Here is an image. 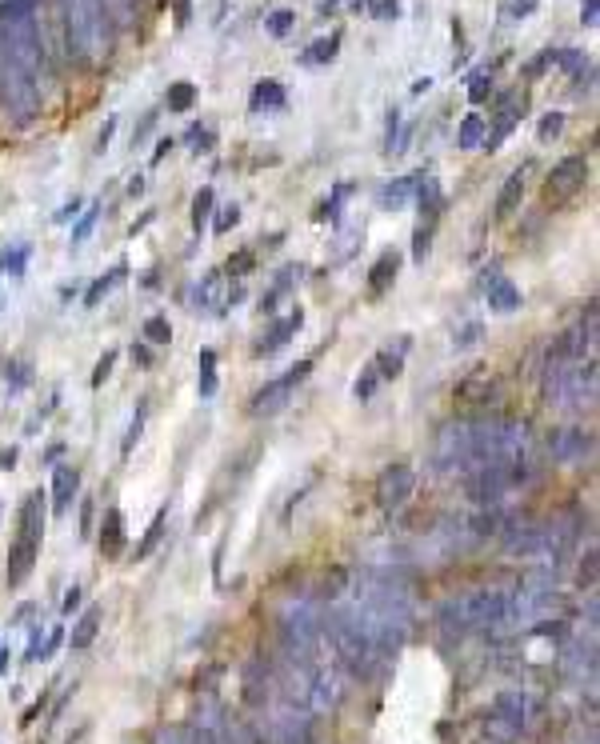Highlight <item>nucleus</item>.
Returning a JSON list of instances; mask_svg holds the SVG:
<instances>
[{"label": "nucleus", "instance_id": "nucleus-31", "mask_svg": "<svg viewBox=\"0 0 600 744\" xmlns=\"http://www.w3.org/2000/svg\"><path fill=\"white\" fill-rule=\"evenodd\" d=\"M264 24H268V32H272V36H288V28H292V12H284V8H280V12H272Z\"/></svg>", "mask_w": 600, "mask_h": 744}, {"label": "nucleus", "instance_id": "nucleus-25", "mask_svg": "<svg viewBox=\"0 0 600 744\" xmlns=\"http://www.w3.org/2000/svg\"><path fill=\"white\" fill-rule=\"evenodd\" d=\"M208 212H212V188H200L196 200H192V228L196 232L208 224Z\"/></svg>", "mask_w": 600, "mask_h": 744}, {"label": "nucleus", "instance_id": "nucleus-19", "mask_svg": "<svg viewBox=\"0 0 600 744\" xmlns=\"http://www.w3.org/2000/svg\"><path fill=\"white\" fill-rule=\"evenodd\" d=\"M96 628H100V608H88V612L76 620V628H72L68 644H72V648H88V644L96 640Z\"/></svg>", "mask_w": 600, "mask_h": 744}, {"label": "nucleus", "instance_id": "nucleus-12", "mask_svg": "<svg viewBox=\"0 0 600 744\" xmlns=\"http://www.w3.org/2000/svg\"><path fill=\"white\" fill-rule=\"evenodd\" d=\"M120 548H124V520H120V508H108L104 524H100V552L116 556Z\"/></svg>", "mask_w": 600, "mask_h": 744}, {"label": "nucleus", "instance_id": "nucleus-39", "mask_svg": "<svg viewBox=\"0 0 600 744\" xmlns=\"http://www.w3.org/2000/svg\"><path fill=\"white\" fill-rule=\"evenodd\" d=\"M192 140H196V152H208L212 148V132H192Z\"/></svg>", "mask_w": 600, "mask_h": 744}, {"label": "nucleus", "instance_id": "nucleus-18", "mask_svg": "<svg viewBox=\"0 0 600 744\" xmlns=\"http://www.w3.org/2000/svg\"><path fill=\"white\" fill-rule=\"evenodd\" d=\"M396 268H400L396 252H384V256L372 264V272H368V276H372V280H368V288H372V292H384V288L396 280Z\"/></svg>", "mask_w": 600, "mask_h": 744}, {"label": "nucleus", "instance_id": "nucleus-30", "mask_svg": "<svg viewBox=\"0 0 600 744\" xmlns=\"http://www.w3.org/2000/svg\"><path fill=\"white\" fill-rule=\"evenodd\" d=\"M144 404H148V400H140V408H136V416H132V424H128V436H124V452H132V444L140 440V428H144V412H148Z\"/></svg>", "mask_w": 600, "mask_h": 744}, {"label": "nucleus", "instance_id": "nucleus-11", "mask_svg": "<svg viewBox=\"0 0 600 744\" xmlns=\"http://www.w3.org/2000/svg\"><path fill=\"white\" fill-rule=\"evenodd\" d=\"M488 308L492 312H516L520 308V288L504 276H492L488 280Z\"/></svg>", "mask_w": 600, "mask_h": 744}, {"label": "nucleus", "instance_id": "nucleus-29", "mask_svg": "<svg viewBox=\"0 0 600 744\" xmlns=\"http://www.w3.org/2000/svg\"><path fill=\"white\" fill-rule=\"evenodd\" d=\"M24 260H28V248L20 244V248H12V252H4V260H0V268H4L8 276H20V272H24Z\"/></svg>", "mask_w": 600, "mask_h": 744}, {"label": "nucleus", "instance_id": "nucleus-42", "mask_svg": "<svg viewBox=\"0 0 600 744\" xmlns=\"http://www.w3.org/2000/svg\"><path fill=\"white\" fill-rule=\"evenodd\" d=\"M12 464H16V448H4V452H0V468H4V472H8V468H12Z\"/></svg>", "mask_w": 600, "mask_h": 744}, {"label": "nucleus", "instance_id": "nucleus-27", "mask_svg": "<svg viewBox=\"0 0 600 744\" xmlns=\"http://www.w3.org/2000/svg\"><path fill=\"white\" fill-rule=\"evenodd\" d=\"M416 180H420V176H404V180H396V184H388V188L380 192V200L396 208V204H400V200H404V196H408V192L416 188Z\"/></svg>", "mask_w": 600, "mask_h": 744}, {"label": "nucleus", "instance_id": "nucleus-14", "mask_svg": "<svg viewBox=\"0 0 600 744\" xmlns=\"http://www.w3.org/2000/svg\"><path fill=\"white\" fill-rule=\"evenodd\" d=\"M404 352H408V336H400L396 352H392V348H380V352H376V360H372L376 376H380V380H396V376H400V368H404Z\"/></svg>", "mask_w": 600, "mask_h": 744}, {"label": "nucleus", "instance_id": "nucleus-20", "mask_svg": "<svg viewBox=\"0 0 600 744\" xmlns=\"http://www.w3.org/2000/svg\"><path fill=\"white\" fill-rule=\"evenodd\" d=\"M280 104H284L280 84H276V80H260V84H256V92H252V108L260 112V108H280Z\"/></svg>", "mask_w": 600, "mask_h": 744}, {"label": "nucleus", "instance_id": "nucleus-26", "mask_svg": "<svg viewBox=\"0 0 600 744\" xmlns=\"http://www.w3.org/2000/svg\"><path fill=\"white\" fill-rule=\"evenodd\" d=\"M144 340L168 344V340H172V324H168L164 316H148V320H144Z\"/></svg>", "mask_w": 600, "mask_h": 744}, {"label": "nucleus", "instance_id": "nucleus-7", "mask_svg": "<svg viewBox=\"0 0 600 744\" xmlns=\"http://www.w3.org/2000/svg\"><path fill=\"white\" fill-rule=\"evenodd\" d=\"M412 484H416V476H412L408 464H388V468L376 476V500H380L384 508H400V504L412 496Z\"/></svg>", "mask_w": 600, "mask_h": 744}, {"label": "nucleus", "instance_id": "nucleus-9", "mask_svg": "<svg viewBox=\"0 0 600 744\" xmlns=\"http://www.w3.org/2000/svg\"><path fill=\"white\" fill-rule=\"evenodd\" d=\"M300 324H304V312L300 308H292L284 320H276L264 336H260V344H256V356H272V352H280L296 332H300Z\"/></svg>", "mask_w": 600, "mask_h": 744}, {"label": "nucleus", "instance_id": "nucleus-43", "mask_svg": "<svg viewBox=\"0 0 600 744\" xmlns=\"http://www.w3.org/2000/svg\"><path fill=\"white\" fill-rule=\"evenodd\" d=\"M76 208H80V204H76V200H72V204H64V208H60V212H56V220H72V216H76Z\"/></svg>", "mask_w": 600, "mask_h": 744}, {"label": "nucleus", "instance_id": "nucleus-35", "mask_svg": "<svg viewBox=\"0 0 600 744\" xmlns=\"http://www.w3.org/2000/svg\"><path fill=\"white\" fill-rule=\"evenodd\" d=\"M252 264H256V256H252V252H236V256L228 260V276H244Z\"/></svg>", "mask_w": 600, "mask_h": 744}, {"label": "nucleus", "instance_id": "nucleus-45", "mask_svg": "<svg viewBox=\"0 0 600 744\" xmlns=\"http://www.w3.org/2000/svg\"><path fill=\"white\" fill-rule=\"evenodd\" d=\"M128 192L136 196V192H144V176H132V184H128Z\"/></svg>", "mask_w": 600, "mask_h": 744}, {"label": "nucleus", "instance_id": "nucleus-23", "mask_svg": "<svg viewBox=\"0 0 600 744\" xmlns=\"http://www.w3.org/2000/svg\"><path fill=\"white\" fill-rule=\"evenodd\" d=\"M336 48H340V36H328V40H316L300 60H304V64H328V60L336 56Z\"/></svg>", "mask_w": 600, "mask_h": 744}, {"label": "nucleus", "instance_id": "nucleus-10", "mask_svg": "<svg viewBox=\"0 0 600 744\" xmlns=\"http://www.w3.org/2000/svg\"><path fill=\"white\" fill-rule=\"evenodd\" d=\"M76 492H80V472L72 464H60L52 472V504H56V512H68L72 500H76Z\"/></svg>", "mask_w": 600, "mask_h": 744}, {"label": "nucleus", "instance_id": "nucleus-40", "mask_svg": "<svg viewBox=\"0 0 600 744\" xmlns=\"http://www.w3.org/2000/svg\"><path fill=\"white\" fill-rule=\"evenodd\" d=\"M76 604H80V588H76V584H72V588H68V592H64V612H72V608H76Z\"/></svg>", "mask_w": 600, "mask_h": 744}, {"label": "nucleus", "instance_id": "nucleus-8", "mask_svg": "<svg viewBox=\"0 0 600 744\" xmlns=\"http://www.w3.org/2000/svg\"><path fill=\"white\" fill-rule=\"evenodd\" d=\"M36 552H40V536H28V532H16L12 548H8V584H24L32 564H36Z\"/></svg>", "mask_w": 600, "mask_h": 744}, {"label": "nucleus", "instance_id": "nucleus-15", "mask_svg": "<svg viewBox=\"0 0 600 744\" xmlns=\"http://www.w3.org/2000/svg\"><path fill=\"white\" fill-rule=\"evenodd\" d=\"M588 436L584 432H556L552 440H548V448H552V456H560V460H568V456H580V452H588Z\"/></svg>", "mask_w": 600, "mask_h": 744}, {"label": "nucleus", "instance_id": "nucleus-6", "mask_svg": "<svg viewBox=\"0 0 600 744\" xmlns=\"http://www.w3.org/2000/svg\"><path fill=\"white\" fill-rule=\"evenodd\" d=\"M584 180H588V164H584V156H564L552 172H548V184H544V204H552V208H560V204H568L580 188H584Z\"/></svg>", "mask_w": 600, "mask_h": 744}, {"label": "nucleus", "instance_id": "nucleus-2", "mask_svg": "<svg viewBox=\"0 0 600 744\" xmlns=\"http://www.w3.org/2000/svg\"><path fill=\"white\" fill-rule=\"evenodd\" d=\"M0 80L12 104L32 108L40 88V44L28 12H12L0 20Z\"/></svg>", "mask_w": 600, "mask_h": 744}, {"label": "nucleus", "instance_id": "nucleus-22", "mask_svg": "<svg viewBox=\"0 0 600 744\" xmlns=\"http://www.w3.org/2000/svg\"><path fill=\"white\" fill-rule=\"evenodd\" d=\"M196 388H200V396L216 392V352L212 348L200 352V380H196Z\"/></svg>", "mask_w": 600, "mask_h": 744}, {"label": "nucleus", "instance_id": "nucleus-37", "mask_svg": "<svg viewBox=\"0 0 600 744\" xmlns=\"http://www.w3.org/2000/svg\"><path fill=\"white\" fill-rule=\"evenodd\" d=\"M468 96H472L476 104H480V100L488 96V76H484V72H476V76H472V88H468Z\"/></svg>", "mask_w": 600, "mask_h": 744}, {"label": "nucleus", "instance_id": "nucleus-34", "mask_svg": "<svg viewBox=\"0 0 600 744\" xmlns=\"http://www.w3.org/2000/svg\"><path fill=\"white\" fill-rule=\"evenodd\" d=\"M236 220H240V208H236V204H224V208H220V216H216V224H212V228H216V232H228V228H232V224H236Z\"/></svg>", "mask_w": 600, "mask_h": 744}, {"label": "nucleus", "instance_id": "nucleus-5", "mask_svg": "<svg viewBox=\"0 0 600 744\" xmlns=\"http://www.w3.org/2000/svg\"><path fill=\"white\" fill-rule=\"evenodd\" d=\"M312 372V360H300L296 368H288L280 380H268L252 400H248V412L252 416H272V412H280L288 400H292V392H296V384L304 380Z\"/></svg>", "mask_w": 600, "mask_h": 744}, {"label": "nucleus", "instance_id": "nucleus-36", "mask_svg": "<svg viewBox=\"0 0 600 744\" xmlns=\"http://www.w3.org/2000/svg\"><path fill=\"white\" fill-rule=\"evenodd\" d=\"M4 376L12 380V388H24V384L32 380V376H28V364H16V360H12V364H4Z\"/></svg>", "mask_w": 600, "mask_h": 744}, {"label": "nucleus", "instance_id": "nucleus-33", "mask_svg": "<svg viewBox=\"0 0 600 744\" xmlns=\"http://www.w3.org/2000/svg\"><path fill=\"white\" fill-rule=\"evenodd\" d=\"M560 128H564V116H560V112H548V116L540 120V140H552Z\"/></svg>", "mask_w": 600, "mask_h": 744}, {"label": "nucleus", "instance_id": "nucleus-38", "mask_svg": "<svg viewBox=\"0 0 600 744\" xmlns=\"http://www.w3.org/2000/svg\"><path fill=\"white\" fill-rule=\"evenodd\" d=\"M160 528H164V512H156V520H152V528H148V536H144V544H140V552H148V548L156 544V536H160Z\"/></svg>", "mask_w": 600, "mask_h": 744}, {"label": "nucleus", "instance_id": "nucleus-32", "mask_svg": "<svg viewBox=\"0 0 600 744\" xmlns=\"http://www.w3.org/2000/svg\"><path fill=\"white\" fill-rule=\"evenodd\" d=\"M112 364H116V352H104V356L96 360V372H92V384H96V388H100V384L112 376Z\"/></svg>", "mask_w": 600, "mask_h": 744}, {"label": "nucleus", "instance_id": "nucleus-3", "mask_svg": "<svg viewBox=\"0 0 600 744\" xmlns=\"http://www.w3.org/2000/svg\"><path fill=\"white\" fill-rule=\"evenodd\" d=\"M436 620L448 632H496V628H512V592H504V588H476V592L448 596L436 608Z\"/></svg>", "mask_w": 600, "mask_h": 744}, {"label": "nucleus", "instance_id": "nucleus-46", "mask_svg": "<svg viewBox=\"0 0 600 744\" xmlns=\"http://www.w3.org/2000/svg\"><path fill=\"white\" fill-rule=\"evenodd\" d=\"M8 660H12V656H8V648H0V676H4V668H8Z\"/></svg>", "mask_w": 600, "mask_h": 744}, {"label": "nucleus", "instance_id": "nucleus-16", "mask_svg": "<svg viewBox=\"0 0 600 744\" xmlns=\"http://www.w3.org/2000/svg\"><path fill=\"white\" fill-rule=\"evenodd\" d=\"M496 720L500 724H508L512 732L524 724V696L520 692H504L500 700H496Z\"/></svg>", "mask_w": 600, "mask_h": 744}, {"label": "nucleus", "instance_id": "nucleus-21", "mask_svg": "<svg viewBox=\"0 0 600 744\" xmlns=\"http://www.w3.org/2000/svg\"><path fill=\"white\" fill-rule=\"evenodd\" d=\"M488 136V128H484V116H464V124H460V148H480V140Z\"/></svg>", "mask_w": 600, "mask_h": 744}, {"label": "nucleus", "instance_id": "nucleus-44", "mask_svg": "<svg viewBox=\"0 0 600 744\" xmlns=\"http://www.w3.org/2000/svg\"><path fill=\"white\" fill-rule=\"evenodd\" d=\"M584 24H596V0H584Z\"/></svg>", "mask_w": 600, "mask_h": 744}, {"label": "nucleus", "instance_id": "nucleus-17", "mask_svg": "<svg viewBox=\"0 0 600 744\" xmlns=\"http://www.w3.org/2000/svg\"><path fill=\"white\" fill-rule=\"evenodd\" d=\"M124 272H128V268H124V264H116L112 272H104L100 280H92V288L84 292V308H96V304H100V300H104V296H108V292H112V288L124 280Z\"/></svg>", "mask_w": 600, "mask_h": 744}, {"label": "nucleus", "instance_id": "nucleus-4", "mask_svg": "<svg viewBox=\"0 0 600 744\" xmlns=\"http://www.w3.org/2000/svg\"><path fill=\"white\" fill-rule=\"evenodd\" d=\"M68 24H72V40L88 56H100L108 48V4L104 0H68Z\"/></svg>", "mask_w": 600, "mask_h": 744}, {"label": "nucleus", "instance_id": "nucleus-1", "mask_svg": "<svg viewBox=\"0 0 600 744\" xmlns=\"http://www.w3.org/2000/svg\"><path fill=\"white\" fill-rule=\"evenodd\" d=\"M524 444V424L512 416H460L436 436V468L476 472L496 460H520Z\"/></svg>", "mask_w": 600, "mask_h": 744}, {"label": "nucleus", "instance_id": "nucleus-41", "mask_svg": "<svg viewBox=\"0 0 600 744\" xmlns=\"http://www.w3.org/2000/svg\"><path fill=\"white\" fill-rule=\"evenodd\" d=\"M376 16H396V0H380L376 4Z\"/></svg>", "mask_w": 600, "mask_h": 744}, {"label": "nucleus", "instance_id": "nucleus-28", "mask_svg": "<svg viewBox=\"0 0 600 744\" xmlns=\"http://www.w3.org/2000/svg\"><path fill=\"white\" fill-rule=\"evenodd\" d=\"M96 216H100V204H92V208H88V212L76 220V228H72V244H84V240H88V232H92Z\"/></svg>", "mask_w": 600, "mask_h": 744}, {"label": "nucleus", "instance_id": "nucleus-24", "mask_svg": "<svg viewBox=\"0 0 600 744\" xmlns=\"http://www.w3.org/2000/svg\"><path fill=\"white\" fill-rule=\"evenodd\" d=\"M192 100H196V88H192L188 80H180V84L168 88V108H172V112H188Z\"/></svg>", "mask_w": 600, "mask_h": 744}, {"label": "nucleus", "instance_id": "nucleus-13", "mask_svg": "<svg viewBox=\"0 0 600 744\" xmlns=\"http://www.w3.org/2000/svg\"><path fill=\"white\" fill-rule=\"evenodd\" d=\"M520 196H524V168L512 172V176L504 180V188H500V196H496V220H508V216L516 212Z\"/></svg>", "mask_w": 600, "mask_h": 744}]
</instances>
